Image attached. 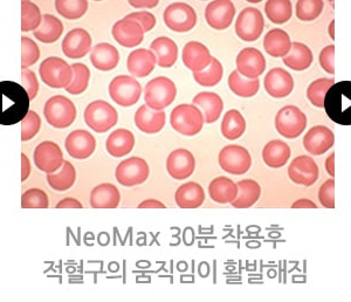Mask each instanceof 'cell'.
<instances>
[{
    "label": "cell",
    "instance_id": "1",
    "mask_svg": "<svg viewBox=\"0 0 351 302\" xmlns=\"http://www.w3.org/2000/svg\"><path fill=\"white\" fill-rule=\"evenodd\" d=\"M31 100L21 84L0 82V126H14L26 117Z\"/></svg>",
    "mask_w": 351,
    "mask_h": 302
},
{
    "label": "cell",
    "instance_id": "2",
    "mask_svg": "<svg viewBox=\"0 0 351 302\" xmlns=\"http://www.w3.org/2000/svg\"><path fill=\"white\" fill-rule=\"evenodd\" d=\"M328 117L339 126H351V81H341L331 86L324 97Z\"/></svg>",
    "mask_w": 351,
    "mask_h": 302
},
{
    "label": "cell",
    "instance_id": "3",
    "mask_svg": "<svg viewBox=\"0 0 351 302\" xmlns=\"http://www.w3.org/2000/svg\"><path fill=\"white\" fill-rule=\"evenodd\" d=\"M177 96V87L175 82L167 76H157L152 81H149L144 89V100L145 106L152 111H164L173 101Z\"/></svg>",
    "mask_w": 351,
    "mask_h": 302
},
{
    "label": "cell",
    "instance_id": "4",
    "mask_svg": "<svg viewBox=\"0 0 351 302\" xmlns=\"http://www.w3.org/2000/svg\"><path fill=\"white\" fill-rule=\"evenodd\" d=\"M205 119L203 113L195 104H180L170 115V124L180 135L195 136L203 129Z\"/></svg>",
    "mask_w": 351,
    "mask_h": 302
},
{
    "label": "cell",
    "instance_id": "5",
    "mask_svg": "<svg viewBox=\"0 0 351 302\" xmlns=\"http://www.w3.org/2000/svg\"><path fill=\"white\" fill-rule=\"evenodd\" d=\"M84 122L99 134L107 132L119 122V114L112 104L104 100H96L84 109Z\"/></svg>",
    "mask_w": 351,
    "mask_h": 302
},
{
    "label": "cell",
    "instance_id": "6",
    "mask_svg": "<svg viewBox=\"0 0 351 302\" xmlns=\"http://www.w3.org/2000/svg\"><path fill=\"white\" fill-rule=\"evenodd\" d=\"M76 114L75 104L64 95H54L45 104V119L56 129L71 127L75 121Z\"/></svg>",
    "mask_w": 351,
    "mask_h": 302
},
{
    "label": "cell",
    "instance_id": "7",
    "mask_svg": "<svg viewBox=\"0 0 351 302\" xmlns=\"http://www.w3.org/2000/svg\"><path fill=\"white\" fill-rule=\"evenodd\" d=\"M39 74L44 84L48 87L66 89L72 82L73 69L72 66H69L64 59L58 56H49L41 62Z\"/></svg>",
    "mask_w": 351,
    "mask_h": 302
},
{
    "label": "cell",
    "instance_id": "8",
    "mask_svg": "<svg viewBox=\"0 0 351 302\" xmlns=\"http://www.w3.org/2000/svg\"><path fill=\"white\" fill-rule=\"evenodd\" d=\"M108 91L112 101L121 107H132L142 95V86L134 76H116L110 81Z\"/></svg>",
    "mask_w": 351,
    "mask_h": 302
},
{
    "label": "cell",
    "instance_id": "9",
    "mask_svg": "<svg viewBox=\"0 0 351 302\" xmlns=\"http://www.w3.org/2000/svg\"><path fill=\"white\" fill-rule=\"evenodd\" d=\"M276 128L280 135L286 139H296L307 128V116L295 106H286L276 114Z\"/></svg>",
    "mask_w": 351,
    "mask_h": 302
},
{
    "label": "cell",
    "instance_id": "10",
    "mask_svg": "<svg viewBox=\"0 0 351 302\" xmlns=\"http://www.w3.org/2000/svg\"><path fill=\"white\" fill-rule=\"evenodd\" d=\"M167 27L177 33L191 31L197 25V13L191 5L173 3L165 8L163 14Z\"/></svg>",
    "mask_w": 351,
    "mask_h": 302
},
{
    "label": "cell",
    "instance_id": "11",
    "mask_svg": "<svg viewBox=\"0 0 351 302\" xmlns=\"http://www.w3.org/2000/svg\"><path fill=\"white\" fill-rule=\"evenodd\" d=\"M219 165L231 175H243L252 167V157L246 148L232 144L223 148L219 152Z\"/></svg>",
    "mask_w": 351,
    "mask_h": 302
},
{
    "label": "cell",
    "instance_id": "12",
    "mask_svg": "<svg viewBox=\"0 0 351 302\" xmlns=\"http://www.w3.org/2000/svg\"><path fill=\"white\" fill-rule=\"evenodd\" d=\"M150 175L149 165L143 159L130 157L122 161L116 167V181L123 187L143 184Z\"/></svg>",
    "mask_w": 351,
    "mask_h": 302
},
{
    "label": "cell",
    "instance_id": "13",
    "mask_svg": "<svg viewBox=\"0 0 351 302\" xmlns=\"http://www.w3.org/2000/svg\"><path fill=\"white\" fill-rule=\"evenodd\" d=\"M265 28L263 13L256 8H243L236 20V33L240 39L252 43L259 39Z\"/></svg>",
    "mask_w": 351,
    "mask_h": 302
},
{
    "label": "cell",
    "instance_id": "14",
    "mask_svg": "<svg viewBox=\"0 0 351 302\" xmlns=\"http://www.w3.org/2000/svg\"><path fill=\"white\" fill-rule=\"evenodd\" d=\"M36 167L46 174H54L64 164V152L58 144L52 141L41 142L33 152Z\"/></svg>",
    "mask_w": 351,
    "mask_h": 302
},
{
    "label": "cell",
    "instance_id": "15",
    "mask_svg": "<svg viewBox=\"0 0 351 302\" xmlns=\"http://www.w3.org/2000/svg\"><path fill=\"white\" fill-rule=\"evenodd\" d=\"M319 165L309 156H298L288 167V176L293 183L311 187L319 179Z\"/></svg>",
    "mask_w": 351,
    "mask_h": 302
},
{
    "label": "cell",
    "instance_id": "16",
    "mask_svg": "<svg viewBox=\"0 0 351 302\" xmlns=\"http://www.w3.org/2000/svg\"><path fill=\"white\" fill-rule=\"evenodd\" d=\"M237 71L246 79L256 80L266 69V59L259 49L246 47L237 56Z\"/></svg>",
    "mask_w": 351,
    "mask_h": 302
},
{
    "label": "cell",
    "instance_id": "17",
    "mask_svg": "<svg viewBox=\"0 0 351 302\" xmlns=\"http://www.w3.org/2000/svg\"><path fill=\"white\" fill-rule=\"evenodd\" d=\"M236 16V6L230 0L212 1L205 10V19L213 30L223 31L230 27Z\"/></svg>",
    "mask_w": 351,
    "mask_h": 302
},
{
    "label": "cell",
    "instance_id": "18",
    "mask_svg": "<svg viewBox=\"0 0 351 302\" xmlns=\"http://www.w3.org/2000/svg\"><path fill=\"white\" fill-rule=\"evenodd\" d=\"M263 87L274 99L287 97L294 89V79L284 68H273L265 76Z\"/></svg>",
    "mask_w": 351,
    "mask_h": 302
},
{
    "label": "cell",
    "instance_id": "19",
    "mask_svg": "<svg viewBox=\"0 0 351 302\" xmlns=\"http://www.w3.org/2000/svg\"><path fill=\"white\" fill-rule=\"evenodd\" d=\"M64 148L68 155L75 159H89L96 149V139L90 132L77 129L71 132L66 139Z\"/></svg>",
    "mask_w": 351,
    "mask_h": 302
},
{
    "label": "cell",
    "instance_id": "20",
    "mask_svg": "<svg viewBox=\"0 0 351 302\" xmlns=\"http://www.w3.org/2000/svg\"><path fill=\"white\" fill-rule=\"evenodd\" d=\"M93 39L84 28H74L62 40V52L69 59H81L92 49Z\"/></svg>",
    "mask_w": 351,
    "mask_h": 302
},
{
    "label": "cell",
    "instance_id": "21",
    "mask_svg": "<svg viewBox=\"0 0 351 302\" xmlns=\"http://www.w3.org/2000/svg\"><path fill=\"white\" fill-rule=\"evenodd\" d=\"M196 159L186 149H176L167 159V170L177 181L188 179L195 172Z\"/></svg>",
    "mask_w": 351,
    "mask_h": 302
},
{
    "label": "cell",
    "instance_id": "22",
    "mask_svg": "<svg viewBox=\"0 0 351 302\" xmlns=\"http://www.w3.org/2000/svg\"><path fill=\"white\" fill-rule=\"evenodd\" d=\"M335 143V136L326 126H315L309 129L304 137V147L311 155L326 154Z\"/></svg>",
    "mask_w": 351,
    "mask_h": 302
},
{
    "label": "cell",
    "instance_id": "23",
    "mask_svg": "<svg viewBox=\"0 0 351 302\" xmlns=\"http://www.w3.org/2000/svg\"><path fill=\"white\" fill-rule=\"evenodd\" d=\"M112 34L116 43L125 48L137 47L144 39V31L141 25L125 18L115 23Z\"/></svg>",
    "mask_w": 351,
    "mask_h": 302
},
{
    "label": "cell",
    "instance_id": "24",
    "mask_svg": "<svg viewBox=\"0 0 351 302\" xmlns=\"http://www.w3.org/2000/svg\"><path fill=\"white\" fill-rule=\"evenodd\" d=\"M183 64L192 73L202 72L210 66L212 58L211 52L205 45L199 41H190L184 46Z\"/></svg>",
    "mask_w": 351,
    "mask_h": 302
},
{
    "label": "cell",
    "instance_id": "25",
    "mask_svg": "<svg viewBox=\"0 0 351 302\" xmlns=\"http://www.w3.org/2000/svg\"><path fill=\"white\" fill-rule=\"evenodd\" d=\"M157 61L150 49L138 48L129 54L127 68L134 78H145L155 69Z\"/></svg>",
    "mask_w": 351,
    "mask_h": 302
},
{
    "label": "cell",
    "instance_id": "26",
    "mask_svg": "<svg viewBox=\"0 0 351 302\" xmlns=\"http://www.w3.org/2000/svg\"><path fill=\"white\" fill-rule=\"evenodd\" d=\"M90 62L101 72H109L117 67L120 62V53L115 46L108 43H101L93 48Z\"/></svg>",
    "mask_w": 351,
    "mask_h": 302
},
{
    "label": "cell",
    "instance_id": "27",
    "mask_svg": "<svg viewBox=\"0 0 351 302\" xmlns=\"http://www.w3.org/2000/svg\"><path fill=\"white\" fill-rule=\"evenodd\" d=\"M192 104L202 109L205 124H215L223 114V99L216 93H199L192 100Z\"/></svg>",
    "mask_w": 351,
    "mask_h": 302
},
{
    "label": "cell",
    "instance_id": "28",
    "mask_svg": "<svg viewBox=\"0 0 351 302\" xmlns=\"http://www.w3.org/2000/svg\"><path fill=\"white\" fill-rule=\"evenodd\" d=\"M167 121V115L163 111L157 112L147 107L145 104L137 109L135 114L136 127L145 134H157L163 129Z\"/></svg>",
    "mask_w": 351,
    "mask_h": 302
},
{
    "label": "cell",
    "instance_id": "29",
    "mask_svg": "<svg viewBox=\"0 0 351 302\" xmlns=\"http://www.w3.org/2000/svg\"><path fill=\"white\" fill-rule=\"evenodd\" d=\"M150 51L156 56L157 65L162 68H170L178 59V46L168 36H160L152 41Z\"/></svg>",
    "mask_w": 351,
    "mask_h": 302
},
{
    "label": "cell",
    "instance_id": "30",
    "mask_svg": "<svg viewBox=\"0 0 351 302\" xmlns=\"http://www.w3.org/2000/svg\"><path fill=\"white\" fill-rule=\"evenodd\" d=\"M291 36L281 28H273L265 36L263 48L271 58H285L291 49Z\"/></svg>",
    "mask_w": 351,
    "mask_h": 302
},
{
    "label": "cell",
    "instance_id": "31",
    "mask_svg": "<svg viewBox=\"0 0 351 302\" xmlns=\"http://www.w3.org/2000/svg\"><path fill=\"white\" fill-rule=\"evenodd\" d=\"M120 190L112 183H102L94 187L89 203L94 209H115L120 205Z\"/></svg>",
    "mask_w": 351,
    "mask_h": 302
},
{
    "label": "cell",
    "instance_id": "32",
    "mask_svg": "<svg viewBox=\"0 0 351 302\" xmlns=\"http://www.w3.org/2000/svg\"><path fill=\"white\" fill-rule=\"evenodd\" d=\"M176 204L182 209H197L205 202V192L200 184L188 182L180 185L175 195Z\"/></svg>",
    "mask_w": 351,
    "mask_h": 302
},
{
    "label": "cell",
    "instance_id": "33",
    "mask_svg": "<svg viewBox=\"0 0 351 302\" xmlns=\"http://www.w3.org/2000/svg\"><path fill=\"white\" fill-rule=\"evenodd\" d=\"M291 148L286 142L273 139L268 142L263 150V159L267 167L279 169L288 163L291 159Z\"/></svg>",
    "mask_w": 351,
    "mask_h": 302
},
{
    "label": "cell",
    "instance_id": "34",
    "mask_svg": "<svg viewBox=\"0 0 351 302\" xmlns=\"http://www.w3.org/2000/svg\"><path fill=\"white\" fill-rule=\"evenodd\" d=\"M135 147V136L128 129H117L107 139L106 148L112 157H124Z\"/></svg>",
    "mask_w": 351,
    "mask_h": 302
},
{
    "label": "cell",
    "instance_id": "35",
    "mask_svg": "<svg viewBox=\"0 0 351 302\" xmlns=\"http://www.w3.org/2000/svg\"><path fill=\"white\" fill-rule=\"evenodd\" d=\"M208 194L212 200L219 204H231L238 196V187L228 177H217L208 185Z\"/></svg>",
    "mask_w": 351,
    "mask_h": 302
},
{
    "label": "cell",
    "instance_id": "36",
    "mask_svg": "<svg viewBox=\"0 0 351 302\" xmlns=\"http://www.w3.org/2000/svg\"><path fill=\"white\" fill-rule=\"evenodd\" d=\"M313 60H314V56L311 48L308 47L307 45L298 43V41L291 44L289 54L282 58L284 64L296 72H302L311 67Z\"/></svg>",
    "mask_w": 351,
    "mask_h": 302
},
{
    "label": "cell",
    "instance_id": "37",
    "mask_svg": "<svg viewBox=\"0 0 351 302\" xmlns=\"http://www.w3.org/2000/svg\"><path fill=\"white\" fill-rule=\"evenodd\" d=\"M238 196L231 205L237 209H247L254 205L261 196V187L254 179H243L237 183Z\"/></svg>",
    "mask_w": 351,
    "mask_h": 302
},
{
    "label": "cell",
    "instance_id": "38",
    "mask_svg": "<svg viewBox=\"0 0 351 302\" xmlns=\"http://www.w3.org/2000/svg\"><path fill=\"white\" fill-rule=\"evenodd\" d=\"M64 30V24L59 18L53 14H45L43 16V23L39 28L33 32V36L40 43L53 44L60 39Z\"/></svg>",
    "mask_w": 351,
    "mask_h": 302
},
{
    "label": "cell",
    "instance_id": "39",
    "mask_svg": "<svg viewBox=\"0 0 351 302\" xmlns=\"http://www.w3.org/2000/svg\"><path fill=\"white\" fill-rule=\"evenodd\" d=\"M220 129L225 139L234 141L243 135L246 130V121L239 111L231 109L223 115Z\"/></svg>",
    "mask_w": 351,
    "mask_h": 302
},
{
    "label": "cell",
    "instance_id": "40",
    "mask_svg": "<svg viewBox=\"0 0 351 302\" xmlns=\"http://www.w3.org/2000/svg\"><path fill=\"white\" fill-rule=\"evenodd\" d=\"M47 183L53 190L64 192L75 184L76 170L73 164L64 161L62 167L54 174H47Z\"/></svg>",
    "mask_w": 351,
    "mask_h": 302
},
{
    "label": "cell",
    "instance_id": "41",
    "mask_svg": "<svg viewBox=\"0 0 351 302\" xmlns=\"http://www.w3.org/2000/svg\"><path fill=\"white\" fill-rule=\"evenodd\" d=\"M228 87L236 95L248 99L259 92L260 81L259 79H246L238 71H233L228 76Z\"/></svg>",
    "mask_w": 351,
    "mask_h": 302
},
{
    "label": "cell",
    "instance_id": "42",
    "mask_svg": "<svg viewBox=\"0 0 351 302\" xmlns=\"http://www.w3.org/2000/svg\"><path fill=\"white\" fill-rule=\"evenodd\" d=\"M265 13L273 24H285L293 16V5L289 0H269L265 5Z\"/></svg>",
    "mask_w": 351,
    "mask_h": 302
},
{
    "label": "cell",
    "instance_id": "43",
    "mask_svg": "<svg viewBox=\"0 0 351 302\" xmlns=\"http://www.w3.org/2000/svg\"><path fill=\"white\" fill-rule=\"evenodd\" d=\"M43 23L40 8L32 1H21V31H36Z\"/></svg>",
    "mask_w": 351,
    "mask_h": 302
},
{
    "label": "cell",
    "instance_id": "44",
    "mask_svg": "<svg viewBox=\"0 0 351 302\" xmlns=\"http://www.w3.org/2000/svg\"><path fill=\"white\" fill-rule=\"evenodd\" d=\"M223 76V65L217 58H212L211 64L202 72L193 73V79L203 87H213L219 84Z\"/></svg>",
    "mask_w": 351,
    "mask_h": 302
},
{
    "label": "cell",
    "instance_id": "45",
    "mask_svg": "<svg viewBox=\"0 0 351 302\" xmlns=\"http://www.w3.org/2000/svg\"><path fill=\"white\" fill-rule=\"evenodd\" d=\"M72 69V82L66 88V91L72 95H80L82 93L86 92V89L89 86L90 71L86 65L81 64V62L73 65Z\"/></svg>",
    "mask_w": 351,
    "mask_h": 302
},
{
    "label": "cell",
    "instance_id": "46",
    "mask_svg": "<svg viewBox=\"0 0 351 302\" xmlns=\"http://www.w3.org/2000/svg\"><path fill=\"white\" fill-rule=\"evenodd\" d=\"M88 1L86 0H56V8L60 16L68 20L80 19L87 13Z\"/></svg>",
    "mask_w": 351,
    "mask_h": 302
},
{
    "label": "cell",
    "instance_id": "47",
    "mask_svg": "<svg viewBox=\"0 0 351 302\" xmlns=\"http://www.w3.org/2000/svg\"><path fill=\"white\" fill-rule=\"evenodd\" d=\"M334 84H335V80L328 79V78H321L313 81L307 88V99L316 108H324V97L327 95L331 86Z\"/></svg>",
    "mask_w": 351,
    "mask_h": 302
},
{
    "label": "cell",
    "instance_id": "48",
    "mask_svg": "<svg viewBox=\"0 0 351 302\" xmlns=\"http://www.w3.org/2000/svg\"><path fill=\"white\" fill-rule=\"evenodd\" d=\"M324 8L322 0H300L296 3V16L301 21H313L321 16Z\"/></svg>",
    "mask_w": 351,
    "mask_h": 302
},
{
    "label": "cell",
    "instance_id": "49",
    "mask_svg": "<svg viewBox=\"0 0 351 302\" xmlns=\"http://www.w3.org/2000/svg\"><path fill=\"white\" fill-rule=\"evenodd\" d=\"M49 207L48 195L41 189L32 187L21 196V207L24 209H47Z\"/></svg>",
    "mask_w": 351,
    "mask_h": 302
},
{
    "label": "cell",
    "instance_id": "50",
    "mask_svg": "<svg viewBox=\"0 0 351 302\" xmlns=\"http://www.w3.org/2000/svg\"><path fill=\"white\" fill-rule=\"evenodd\" d=\"M40 58V49L34 40L28 36H21V68L31 67Z\"/></svg>",
    "mask_w": 351,
    "mask_h": 302
},
{
    "label": "cell",
    "instance_id": "51",
    "mask_svg": "<svg viewBox=\"0 0 351 302\" xmlns=\"http://www.w3.org/2000/svg\"><path fill=\"white\" fill-rule=\"evenodd\" d=\"M21 122H23L21 124V141L23 142H27L38 135L41 128V119L36 112L29 111Z\"/></svg>",
    "mask_w": 351,
    "mask_h": 302
},
{
    "label": "cell",
    "instance_id": "52",
    "mask_svg": "<svg viewBox=\"0 0 351 302\" xmlns=\"http://www.w3.org/2000/svg\"><path fill=\"white\" fill-rule=\"evenodd\" d=\"M319 200L321 205L327 209H335V181L328 179L319 190Z\"/></svg>",
    "mask_w": 351,
    "mask_h": 302
},
{
    "label": "cell",
    "instance_id": "53",
    "mask_svg": "<svg viewBox=\"0 0 351 302\" xmlns=\"http://www.w3.org/2000/svg\"><path fill=\"white\" fill-rule=\"evenodd\" d=\"M21 86L27 92L28 97L32 101L36 99L39 92V81L36 79V73L29 68L21 71Z\"/></svg>",
    "mask_w": 351,
    "mask_h": 302
},
{
    "label": "cell",
    "instance_id": "54",
    "mask_svg": "<svg viewBox=\"0 0 351 302\" xmlns=\"http://www.w3.org/2000/svg\"><path fill=\"white\" fill-rule=\"evenodd\" d=\"M125 19L134 20L136 23L141 25V27L143 28L144 33L150 32L156 26V16L149 11H137L132 12L128 16H124Z\"/></svg>",
    "mask_w": 351,
    "mask_h": 302
},
{
    "label": "cell",
    "instance_id": "55",
    "mask_svg": "<svg viewBox=\"0 0 351 302\" xmlns=\"http://www.w3.org/2000/svg\"><path fill=\"white\" fill-rule=\"evenodd\" d=\"M334 59H335V46L334 45H329L319 53V65H321V67H322L324 72L330 74V76L335 74Z\"/></svg>",
    "mask_w": 351,
    "mask_h": 302
},
{
    "label": "cell",
    "instance_id": "56",
    "mask_svg": "<svg viewBox=\"0 0 351 302\" xmlns=\"http://www.w3.org/2000/svg\"><path fill=\"white\" fill-rule=\"evenodd\" d=\"M82 209L84 205L77 200V199L72 198V197H67V198L62 199L61 202L56 204V209Z\"/></svg>",
    "mask_w": 351,
    "mask_h": 302
},
{
    "label": "cell",
    "instance_id": "57",
    "mask_svg": "<svg viewBox=\"0 0 351 302\" xmlns=\"http://www.w3.org/2000/svg\"><path fill=\"white\" fill-rule=\"evenodd\" d=\"M158 0H130L129 4L137 8H152L158 5Z\"/></svg>",
    "mask_w": 351,
    "mask_h": 302
},
{
    "label": "cell",
    "instance_id": "58",
    "mask_svg": "<svg viewBox=\"0 0 351 302\" xmlns=\"http://www.w3.org/2000/svg\"><path fill=\"white\" fill-rule=\"evenodd\" d=\"M31 174V163L25 154H21V182H25Z\"/></svg>",
    "mask_w": 351,
    "mask_h": 302
},
{
    "label": "cell",
    "instance_id": "59",
    "mask_svg": "<svg viewBox=\"0 0 351 302\" xmlns=\"http://www.w3.org/2000/svg\"><path fill=\"white\" fill-rule=\"evenodd\" d=\"M138 209H165V205L160 200L148 199V200H144L142 203L138 204Z\"/></svg>",
    "mask_w": 351,
    "mask_h": 302
},
{
    "label": "cell",
    "instance_id": "60",
    "mask_svg": "<svg viewBox=\"0 0 351 302\" xmlns=\"http://www.w3.org/2000/svg\"><path fill=\"white\" fill-rule=\"evenodd\" d=\"M324 167H326L328 175L330 176V177H335V154L334 152L330 154L329 157L326 159Z\"/></svg>",
    "mask_w": 351,
    "mask_h": 302
},
{
    "label": "cell",
    "instance_id": "61",
    "mask_svg": "<svg viewBox=\"0 0 351 302\" xmlns=\"http://www.w3.org/2000/svg\"><path fill=\"white\" fill-rule=\"evenodd\" d=\"M291 207L293 209H306V207H308V209H316L317 205L314 202H311V199L301 198L299 200H296L295 203L291 205Z\"/></svg>",
    "mask_w": 351,
    "mask_h": 302
},
{
    "label": "cell",
    "instance_id": "62",
    "mask_svg": "<svg viewBox=\"0 0 351 302\" xmlns=\"http://www.w3.org/2000/svg\"><path fill=\"white\" fill-rule=\"evenodd\" d=\"M329 36L331 39L335 40V20H331L330 25H329Z\"/></svg>",
    "mask_w": 351,
    "mask_h": 302
}]
</instances>
